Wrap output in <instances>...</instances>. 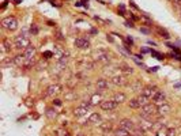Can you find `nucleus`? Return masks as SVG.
<instances>
[{"label":"nucleus","mask_w":181,"mask_h":136,"mask_svg":"<svg viewBox=\"0 0 181 136\" xmlns=\"http://www.w3.org/2000/svg\"><path fill=\"white\" fill-rule=\"evenodd\" d=\"M64 98L67 101H70V99H75V98H76V95H75V93L71 91V93H67V94L64 95Z\"/></svg>","instance_id":"obj_31"},{"label":"nucleus","mask_w":181,"mask_h":136,"mask_svg":"<svg viewBox=\"0 0 181 136\" xmlns=\"http://www.w3.org/2000/svg\"><path fill=\"white\" fill-rule=\"evenodd\" d=\"M169 112H170V106L168 104H162V105H159V106L157 108V113H158V114H161V116L168 114Z\"/></svg>","instance_id":"obj_16"},{"label":"nucleus","mask_w":181,"mask_h":136,"mask_svg":"<svg viewBox=\"0 0 181 136\" xmlns=\"http://www.w3.org/2000/svg\"><path fill=\"white\" fill-rule=\"evenodd\" d=\"M78 136H85V135H83V133H78Z\"/></svg>","instance_id":"obj_38"},{"label":"nucleus","mask_w":181,"mask_h":136,"mask_svg":"<svg viewBox=\"0 0 181 136\" xmlns=\"http://www.w3.org/2000/svg\"><path fill=\"white\" fill-rule=\"evenodd\" d=\"M23 55H25V57H26V59H33V57H34V55H36V48L33 46V45H30L27 49H25Z\"/></svg>","instance_id":"obj_18"},{"label":"nucleus","mask_w":181,"mask_h":136,"mask_svg":"<svg viewBox=\"0 0 181 136\" xmlns=\"http://www.w3.org/2000/svg\"><path fill=\"white\" fill-rule=\"evenodd\" d=\"M158 33H159V34H161V37H163V38H169V34H168V31H166V30H163V29H161V27H159V29H158Z\"/></svg>","instance_id":"obj_30"},{"label":"nucleus","mask_w":181,"mask_h":136,"mask_svg":"<svg viewBox=\"0 0 181 136\" xmlns=\"http://www.w3.org/2000/svg\"><path fill=\"white\" fill-rule=\"evenodd\" d=\"M30 34H31V36H37V34H38V27H37V25H34L33 23L31 26H30Z\"/></svg>","instance_id":"obj_29"},{"label":"nucleus","mask_w":181,"mask_h":136,"mask_svg":"<svg viewBox=\"0 0 181 136\" xmlns=\"http://www.w3.org/2000/svg\"><path fill=\"white\" fill-rule=\"evenodd\" d=\"M89 112V108H85V106H79L74 110V116L75 117H82V116H86V113Z\"/></svg>","instance_id":"obj_17"},{"label":"nucleus","mask_w":181,"mask_h":136,"mask_svg":"<svg viewBox=\"0 0 181 136\" xmlns=\"http://www.w3.org/2000/svg\"><path fill=\"white\" fill-rule=\"evenodd\" d=\"M30 46V40L27 38L26 36L21 34V36H16L14 40V48L18 50H22V49H27Z\"/></svg>","instance_id":"obj_1"},{"label":"nucleus","mask_w":181,"mask_h":136,"mask_svg":"<svg viewBox=\"0 0 181 136\" xmlns=\"http://www.w3.org/2000/svg\"><path fill=\"white\" fill-rule=\"evenodd\" d=\"M74 45L79 49H89L90 48V41L86 38H76L74 41Z\"/></svg>","instance_id":"obj_8"},{"label":"nucleus","mask_w":181,"mask_h":136,"mask_svg":"<svg viewBox=\"0 0 181 136\" xmlns=\"http://www.w3.org/2000/svg\"><path fill=\"white\" fill-rule=\"evenodd\" d=\"M140 31H143V33H146V34H147V33H149V30H146V29H140Z\"/></svg>","instance_id":"obj_37"},{"label":"nucleus","mask_w":181,"mask_h":136,"mask_svg":"<svg viewBox=\"0 0 181 136\" xmlns=\"http://www.w3.org/2000/svg\"><path fill=\"white\" fill-rule=\"evenodd\" d=\"M120 128H123V129L125 131H134L135 129V124L132 120H129V118H123L121 121H120Z\"/></svg>","instance_id":"obj_6"},{"label":"nucleus","mask_w":181,"mask_h":136,"mask_svg":"<svg viewBox=\"0 0 181 136\" xmlns=\"http://www.w3.org/2000/svg\"><path fill=\"white\" fill-rule=\"evenodd\" d=\"M15 64L14 63V57H6V59L1 60V68H7L10 67V65Z\"/></svg>","instance_id":"obj_20"},{"label":"nucleus","mask_w":181,"mask_h":136,"mask_svg":"<svg viewBox=\"0 0 181 136\" xmlns=\"http://www.w3.org/2000/svg\"><path fill=\"white\" fill-rule=\"evenodd\" d=\"M157 93H158L157 86H147V87H144V89H143L142 94L146 95V97H149V98H153L155 94H157Z\"/></svg>","instance_id":"obj_9"},{"label":"nucleus","mask_w":181,"mask_h":136,"mask_svg":"<svg viewBox=\"0 0 181 136\" xmlns=\"http://www.w3.org/2000/svg\"><path fill=\"white\" fill-rule=\"evenodd\" d=\"M149 99H150L149 97H146V95H143V94H140L139 97H138V101H139L140 106H144V105L150 104V102H149Z\"/></svg>","instance_id":"obj_22"},{"label":"nucleus","mask_w":181,"mask_h":136,"mask_svg":"<svg viewBox=\"0 0 181 136\" xmlns=\"http://www.w3.org/2000/svg\"><path fill=\"white\" fill-rule=\"evenodd\" d=\"M132 91H138V90H140V83L139 82H136V83H134V84H132Z\"/></svg>","instance_id":"obj_32"},{"label":"nucleus","mask_w":181,"mask_h":136,"mask_svg":"<svg viewBox=\"0 0 181 136\" xmlns=\"http://www.w3.org/2000/svg\"><path fill=\"white\" fill-rule=\"evenodd\" d=\"M180 18H181V11H180Z\"/></svg>","instance_id":"obj_39"},{"label":"nucleus","mask_w":181,"mask_h":136,"mask_svg":"<svg viewBox=\"0 0 181 136\" xmlns=\"http://www.w3.org/2000/svg\"><path fill=\"white\" fill-rule=\"evenodd\" d=\"M55 105L60 106V105H61V101H60V99H55Z\"/></svg>","instance_id":"obj_34"},{"label":"nucleus","mask_w":181,"mask_h":136,"mask_svg":"<svg viewBox=\"0 0 181 136\" xmlns=\"http://www.w3.org/2000/svg\"><path fill=\"white\" fill-rule=\"evenodd\" d=\"M166 136H176V131L174 129H168Z\"/></svg>","instance_id":"obj_33"},{"label":"nucleus","mask_w":181,"mask_h":136,"mask_svg":"<svg viewBox=\"0 0 181 136\" xmlns=\"http://www.w3.org/2000/svg\"><path fill=\"white\" fill-rule=\"evenodd\" d=\"M154 113H157V106L155 104H147L142 106V112H140V117L142 118H150Z\"/></svg>","instance_id":"obj_3"},{"label":"nucleus","mask_w":181,"mask_h":136,"mask_svg":"<svg viewBox=\"0 0 181 136\" xmlns=\"http://www.w3.org/2000/svg\"><path fill=\"white\" fill-rule=\"evenodd\" d=\"M99 106H101V109L105 110V112H110V110L116 109V108L119 106V104L113 99H106V101H102L101 104H99Z\"/></svg>","instance_id":"obj_5"},{"label":"nucleus","mask_w":181,"mask_h":136,"mask_svg":"<svg viewBox=\"0 0 181 136\" xmlns=\"http://www.w3.org/2000/svg\"><path fill=\"white\" fill-rule=\"evenodd\" d=\"M46 117L48 118H55L56 117V110L55 109H52V108H49V109H46Z\"/></svg>","instance_id":"obj_26"},{"label":"nucleus","mask_w":181,"mask_h":136,"mask_svg":"<svg viewBox=\"0 0 181 136\" xmlns=\"http://www.w3.org/2000/svg\"><path fill=\"white\" fill-rule=\"evenodd\" d=\"M101 129L102 131H105V132H109L110 129H112V124L110 123H101Z\"/></svg>","instance_id":"obj_27"},{"label":"nucleus","mask_w":181,"mask_h":136,"mask_svg":"<svg viewBox=\"0 0 181 136\" xmlns=\"http://www.w3.org/2000/svg\"><path fill=\"white\" fill-rule=\"evenodd\" d=\"M1 25H3L4 29L10 30V31H14V30L18 29V19L14 18V16H6V18L1 21Z\"/></svg>","instance_id":"obj_2"},{"label":"nucleus","mask_w":181,"mask_h":136,"mask_svg":"<svg viewBox=\"0 0 181 136\" xmlns=\"http://www.w3.org/2000/svg\"><path fill=\"white\" fill-rule=\"evenodd\" d=\"M1 45H3V52H4V50H7V52H11L12 46H14V44H12L11 41H8V40H4Z\"/></svg>","instance_id":"obj_21"},{"label":"nucleus","mask_w":181,"mask_h":136,"mask_svg":"<svg viewBox=\"0 0 181 136\" xmlns=\"http://www.w3.org/2000/svg\"><path fill=\"white\" fill-rule=\"evenodd\" d=\"M153 101H154V104H157V105H162V104H165V101H166V95H165V93L158 90V93L153 97Z\"/></svg>","instance_id":"obj_11"},{"label":"nucleus","mask_w":181,"mask_h":136,"mask_svg":"<svg viewBox=\"0 0 181 136\" xmlns=\"http://www.w3.org/2000/svg\"><path fill=\"white\" fill-rule=\"evenodd\" d=\"M99 101H101V95H99V94H95V95H93V97H91V101H90V104H91V105L101 104Z\"/></svg>","instance_id":"obj_25"},{"label":"nucleus","mask_w":181,"mask_h":136,"mask_svg":"<svg viewBox=\"0 0 181 136\" xmlns=\"http://www.w3.org/2000/svg\"><path fill=\"white\" fill-rule=\"evenodd\" d=\"M172 3H174V4H181V0H172Z\"/></svg>","instance_id":"obj_36"},{"label":"nucleus","mask_w":181,"mask_h":136,"mask_svg":"<svg viewBox=\"0 0 181 136\" xmlns=\"http://www.w3.org/2000/svg\"><path fill=\"white\" fill-rule=\"evenodd\" d=\"M113 101H116L117 104H123L127 101V95L124 93H116V94L113 95Z\"/></svg>","instance_id":"obj_19"},{"label":"nucleus","mask_w":181,"mask_h":136,"mask_svg":"<svg viewBox=\"0 0 181 136\" xmlns=\"http://www.w3.org/2000/svg\"><path fill=\"white\" fill-rule=\"evenodd\" d=\"M121 71L124 72V74H132V72H134V68H131L129 65L123 64V65H121Z\"/></svg>","instance_id":"obj_28"},{"label":"nucleus","mask_w":181,"mask_h":136,"mask_svg":"<svg viewBox=\"0 0 181 136\" xmlns=\"http://www.w3.org/2000/svg\"><path fill=\"white\" fill-rule=\"evenodd\" d=\"M125 26H127V27H132L134 25H132V22H125Z\"/></svg>","instance_id":"obj_35"},{"label":"nucleus","mask_w":181,"mask_h":136,"mask_svg":"<svg viewBox=\"0 0 181 136\" xmlns=\"http://www.w3.org/2000/svg\"><path fill=\"white\" fill-rule=\"evenodd\" d=\"M128 104H129V108H132V109H138V108H140V104L139 101H138V98H132V99L128 101Z\"/></svg>","instance_id":"obj_23"},{"label":"nucleus","mask_w":181,"mask_h":136,"mask_svg":"<svg viewBox=\"0 0 181 136\" xmlns=\"http://www.w3.org/2000/svg\"><path fill=\"white\" fill-rule=\"evenodd\" d=\"M108 86H109V84H108V80L104 79V78L98 79L97 83H95V89H97V91H99V93L105 91V90L108 89Z\"/></svg>","instance_id":"obj_10"},{"label":"nucleus","mask_w":181,"mask_h":136,"mask_svg":"<svg viewBox=\"0 0 181 136\" xmlns=\"http://www.w3.org/2000/svg\"><path fill=\"white\" fill-rule=\"evenodd\" d=\"M139 128H142L143 131H149V129H153L154 128V123L150 121V118H146L144 121H140L139 123Z\"/></svg>","instance_id":"obj_12"},{"label":"nucleus","mask_w":181,"mask_h":136,"mask_svg":"<svg viewBox=\"0 0 181 136\" xmlns=\"http://www.w3.org/2000/svg\"><path fill=\"white\" fill-rule=\"evenodd\" d=\"M59 93H61V84L55 83V84H51V86L46 87V90H45V97H53V95H57Z\"/></svg>","instance_id":"obj_4"},{"label":"nucleus","mask_w":181,"mask_h":136,"mask_svg":"<svg viewBox=\"0 0 181 136\" xmlns=\"http://www.w3.org/2000/svg\"><path fill=\"white\" fill-rule=\"evenodd\" d=\"M26 57H25V55L22 53V55H16V56L14 57V63H15V65H18V67H23L25 65V63H26Z\"/></svg>","instance_id":"obj_15"},{"label":"nucleus","mask_w":181,"mask_h":136,"mask_svg":"<svg viewBox=\"0 0 181 136\" xmlns=\"http://www.w3.org/2000/svg\"><path fill=\"white\" fill-rule=\"evenodd\" d=\"M112 83L113 84H116V86H123V84H125V78L123 76V75H114V76H112Z\"/></svg>","instance_id":"obj_13"},{"label":"nucleus","mask_w":181,"mask_h":136,"mask_svg":"<svg viewBox=\"0 0 181 136\" xmlns=\"http://www.w3.org/2000/svg\"><path fill=\"white\" fill-rule=\"evenodd\" d=\"M89 124H101L102 123V117H101V114H98V113H93L91 116H90V118H89Z\"/></svg>","instance_id":"obj_14"},{"label":"nucleus","mask_w":181,"mask_h":136,"mask_svg":"<svg viewBox=\"0 0 181 136\" xmlns=\"http://www.w3.org/2000/svg\"><path fill=\"white\" fill-rule=\"evenodd\" d=\"M114 136H131V133L128 131L123 129V128H119V129L114 131Z\"/></svg>","instance_id":"obj_24"},{"label":"nucleus","mask_w":181,"mask_h":136,"mask_svg":"<svg viewBox=\"0 0 181 136\" xmlns=\"http://www.w3.org/2000/svg\"><path fill=\"white\" fill-rule=\"evenodd\" d=\"M94 60L101 61V63H106V61H109V56H108V53L105 50H97L94 53Z\"/></svg>","instance_id":"obj_7"}]
</instances>
